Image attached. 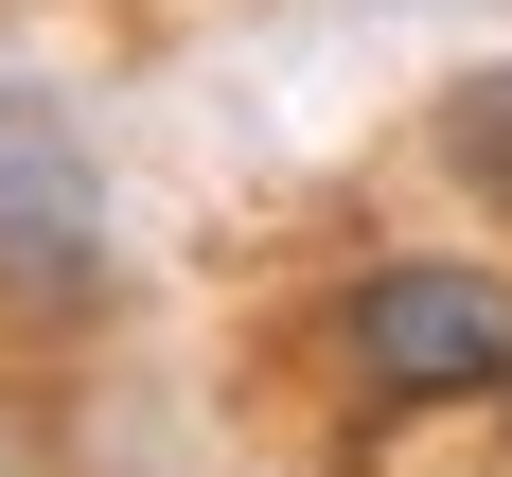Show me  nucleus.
<instances>
[{"label": "nucleus", "mask_w": 512, "mask_h": 477, "mask_svg": "<svg viewBox=\"0 0 512 477\" xmlns=\"http://www.w3.org/2000/svg\"><path fill=\"white\" fill-rule=\"evenodd\" d=\"M0 301L36 318H89L106 301V177H89V124L53 89L0 71Z\"/></svg>", "instance_id": "nucleus-2"}, {"label": "nucleus", "mask_w": 512, "mask_h": 477, "mask_svg": "<svg viewBox=\"0 0 512 477\" xmlns=\"http://www.w3.org/2000/svg\"><path fill=\"white\" fill-rule=\"evenodd\" d=\"M318 354H336V389L354 407H512V265L477 248H389L336 283V318H318Z\"/></svg>", "instance_id": "nucleus-1"}, {"label": "nucleus", "mask_w": 512, "mask_h": 477, "mask_svg": "<svg viewBox=\"0 0 512 477\" xmlns=\"http://www.w3.org/2000/svg\"><path fill=\"white\" fill-rule=\"evenodd\" d=\"M442 159L512 212V71H460V89H442Z\"/></svg>", "instance_id": "nucleus-3"}]
</instances>
